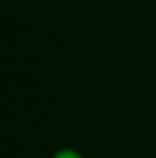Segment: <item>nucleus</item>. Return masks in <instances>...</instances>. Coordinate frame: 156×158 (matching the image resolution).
Listing matches in <instances>:
<instances>
[{
	"mask_svg": "<svg viewBox=\"0 0 156 158\" xmlns=\"http://www.w3.org/2000/svg\"><path fill=\"white\" fill-rule=\"evenodd\" d=\"M51 158H84V156L74 147H63V149H57Z\"/></svg>",
	"mask_w": 156,
	"mask_h": 158,
	"instance_id": "nucleus-1",
	"label": "nucleus"
}]
</instances>
